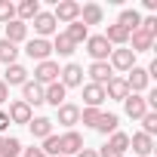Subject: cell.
<instances>
[{
  "mask_svg": "<svg viewBox=\"0 0 157 157\" xmlns=\"http://www.w3.org/2000/svg\"><path fill=\"white\" fill-rule=\"evenodd\" d=\"M80 148H86V145H83V136L77 129H68L65 136H59V154L62 157H74Z\"/></svg>",
  "mask_w": 157,
  "mask_h": 157,
  "instance_id": "obj_7",
  "label": "cell"
},
{
  "mask_svg": "<svg viewBox=\"0 0 157 157\" xmlns=\"http://www.w3.org/2000/svg\"><path fill=\"white\" fill-rule=\"evenodd\" d=\"M65 37H68L74 46H80V43H86V37H90V28H86L80 19H77V22H71V25L65 28Z\"/></svg>",
  "mask_w": 157,
  "mask_h": 157,
  "instance_id": "obj_25",
  "label": "cell"
},
{
  "mask_svg": "<svg viewBox=\"0 0 157 157\" xmlns=\"http://www.w3.org/2000/svg\"><path fill=\"white\" fill-rule=\"evenodd\" d=\"M31 25H34V34L37 37H43V40H49L52 34H59V22L52 19V13H37L34 19H31Z\"/></svg>",
  "mask_w": 157,
  "mask_h": 157,
  "instance_id": "obj_2",
  "label": "cell"
},
{
  "mask_svg": "<svg viewBox=\"0 0 157 157\" xmlns=\"http://www.w3.org/2000/svg\"><path fill=\"white\" fill-rule=\"evenodd\" d=\"M25 52H28V59H34V62H46V59L52 56V43L43 40V37H31V40H25Z\"/></svg>",
  "mask_w": 157,
  "mask_h": 157,
  "instance_id": "obj_9",
  "label": "cell"
},
{
  "mask_svg": "<svg viewBox=\"0 0 157 157\" xmlns=\"http://www.w3.org/2000/svg\"><path fill=\"white\" fill-rule=\"evenodd\" d=\"M123 111H126V117L129 120H142L151 108H148V102H145V96H136V93H129L126 99H123Z\"/></svg>",
  "mask_w": 157,
  "mask_h": 157,
  "instance_id": "obj_10",
  "label": "cell"
},
{
  "mask_svg": "<svg viewBox=\"0 0 157 157\" xmlns=\"http://www.w3.org/2000/svg\"><path fill=\"white\" fill-rule=\"evenodd\" d=\"M22 102H25L28 108H37V105H43V86H40V83H34V80L22 83Z\"/></svg>",
  "mask_w": 157,
  "mask_h": 157,
  "instance_id": "obj_16",
  "label": "cell"
},
{
  "mask_svg": "<svg viewBox=\"0 0 157 157\" xmlns=\"http://www.w3.org/2000/svg\"><path fill=\"white\" fill-rule=\"evenodd\" d=\"M102 37H105L111 46H126V43H129V31H126V28H120L117 22H114V25H108Z\"/></svg>",
  "mask_w": 157,
  "mask_h": 157,
  "instance_id": "obj_24",
  "label": "cell"
},
{
  "mask_svg": "<svg viewBox=\"0 0 157 157\" xmlns=\"http://www.w3.org/2000/svg\"><path fill=\"white\" fill-rule=\"evenodd\" d=\"M56 120L62 123V126H74L77 120H80V108H77V105H71V102H65V105H59L56 108Z\"/></svg>",
  "mask_w": 157,
  "mask_h": 157,
  "instance_id": "obj_17",
  "label": "cell"
},
{
  "mask_svg": "<svg viewBox=\"0 0 157 157\" xmlns=\"http://www.w3.org/2000/svg\"><path fill=\"white\" fill-rule=\"evenodd\" d=\"M86 74H90V83H96V86H105L111 77H114V71H111L108 62H93V65L86 68Z\"/></svg>",
  "mask_w": 157,
  "mask_h": 157,
  "instance_id": "obj_14",
  "label": "cell"
},
{
  "mask_svg": "<svg viewBox=\"0 0 157 157\" xmlns=\"http://www.w3.org/2000/svg\"><path fill=\"white\" fill-rule=\"evenodd\" d=\"M111 49H114V46H111L102 34H90V37H86V52H90L93 62H108Z\"/></svg>",
  "mask_w": 157,
  "mask_h": 157,
  "instance_id": "obj_3",
  "label": "cell"
},
{
  "mask_svg": "<svg viewBox=\"0 0 157 157\" xmlns=\"http://www.w3.org/2000/svg\"><path fill=\"white\" fill-rule=\"evenodd\" d=\"M3 102H10V86L0 80V105H3Z\"/></svg>",
  "mask_w": 157,
  "mask_h": 157,
  "instance_id": "obj_39",
  "label": "cell"
},
{
  "mask_svg": "<svg viewBox=\"0 0 157 157\" xmlns=\"http://www.w3.org/2000/svg\"><path fill=\"white\" fill-rule=\"evenodd\" d=\"M126 96H129V90H126V80H123V77H111V80L105 83V99L123 102Z\"/></svg>",
  "mask_w": 157,
  "mask_h": 157,
  "instance_id": "obj_21",
  "label": "cell"
},
{
  "mask_svg": "<svg viewBox=\"0 0 157 157\" xmlns=\"http://www.w3.org/2000/svg\"><path fill=\"white\" fill-rule=\"evenodd\" d=\"M117 25H120V28H126V31L132 34V31L142 25V16H139V10H123V13H120V19H117Z\"/></svg>",
  "mask_w": 157,
  "mask_h": 157,
  "instance_id": "obj_29",
  "label": "cell"
},
{
  "mask_svg": "<svg viewBox=\"0 0 157 157\" xmlns=\"http://www.w3.org/2000/svg\"><path fill=\"white\" fill-rule=\"evenodd\" d=\"M102 19H105V13H102V6L99 3H83L80 6V22L90 28V25H102Z\"/></svg>",
  "mask_w": 157,
  "mask_h": 157,
  "instance_id": "obj_23",
  "label": "cell"
},
{
  "mask_svg": "<svg viewBox=\"0 0 157 157\" xmlns=\"http://www.w3.org/2000/svg\"><path fill=\"white\" fill-rule=\"evenodd\" d=\"M28 129H31L34 139H46V136H52V120L49 117H31Z\"/></svg>",
  "mask_w": 157,
  "mask_h": 157,
  "instance_id": "obj_27",
  "label": "cell"
},
{
  "mask_svg": "<svg viewBox=\"0 0 157 157\" xmlns=\"http://www.w3.org/2000/svg\"><path fill=\"white\" fill-rule=\"evenodd\" d=\"M16 19V3L13 0H0V25H6Z\"/></svg>",
  "mask_w": 157,
  "mask_h": 157,
  "instance_id": "obj_33",
  "label": "cell"
},
{
  "mask_svg": "<svg viewBox=\"0 0 157 157\" xmlns=\"http://www.w3.org/2000/svg\"><path fill=\"white\" fill-rule=\"evenodd\" d=\"M52 19H56L59 25L77 22V19H80V3H77V0H59L56 10H52Z\"/></svg>",
  "mask_w": 157,
  "mask_h": 157,
  "instance_id": "obj_1",
  "label": "cell"
},
{
  "mask_svg": "<svg viewBox=\"0 0 157 157\" xmlns=\"http://www.w3.org/2000/svg\"><path fill=\"white\" fill-rule=\"evenodd\" d=\"M0 154H3V136H0Z\"/></svg>",
  "mask_w": 157,
  "mask_h": 157,
  "instance_id": "obj_41",
  "label": "cell"
},
{
  "mask_svg": "<svg viewBox=\"0 0 157 157\" xmlns=\"http://www.w3.org/2000/svg\"><path fill=\"white\" fill-rule=\"evenodd\" d=\"M19 59V46L10 40H0V65H13Z\"/></svg>",
  "mask_w": 157,
  "mask_h": 157,
  "instance_id": "obj_31",
  "label": "cell"
},
{
  "mask_svg": "<svg viewBox=\"0 0 157 157\" xmlns=\"http://www.w3.org/2000/svg\"><path fill=\"white\" fill-rule=\"evenodd\" d=\"M3 28H6V31H3V40H10V43H16V46L28 40V25H25V22L13 19V22H6Z\"/></svg>",
  "mask_w": 157,
  "mask_h": 157,
  "instance_id": "obj_15",
  "label": "cell"
},
{
  "mask_svg": "<svg viewBox=\"0 0 157 157\" xmlns=\"http://www.w3.org/2000/svg\"><path fill=\"white\" fill-rule=\"evenodd\" d=\"M6 117H10V123H22V126H28L31 117H34V111H31L22 99H13L10 108H6Z\"/></svg>",
  "mask_w": 157,
  "mask_h": 157,
  "instance_id": "obj_11",
  "label": "cell"
},
{
  "mask_svg": "<svg viewBox=\"0 0 157 157\" xmlns=\"http://www.w3.org/2000/svg\"><path fill=\"white\" fill-rule=\"evenodd\" d=\"M105 148H111V151H117V154H123V157H126V151H129V136L117 129V132H111V136H108Z\"/></svg>",
  "mask_w": 157,
  "mask_h": 157,
  "instance_id": "obj_28",
  "label": "cell"
},
{
  "mask_svg": "<svg viewBox=\"0 0 157 157\" xmlns=\"http://www.w3.org/2000/svg\"><path fill=\"white\" fill-rule=\"evenodd\" d=\"M0 157H22V142L16 136H3V154Z\"/></svg>",
  "mask_w": 157,
  "mask_h": 157,
  "instance_id": "obj_32",
  "label": "cell"
},
{
  "mask_svg": "<svg viewBox=\"0 0 157 157\" xmlns=\"http://www.w3.org/2000/svg\"><path fill=\"white\" fill-rule=\"evenodd\" d=\"M102 102H105V86L83 83V108H102Z\"/></svg>",
  "mask_w": 157,
  "mask_h": 157,
  "instance_id": "obj_19",
  "label": "cell"
},
{
  "mask_svg": "<svg viewBox=\"0 0 157 157\" xmlns=\"http://www.w3.org/2000/svg\"><path fill=\"white\" fill-rule=\"evenodd\" d=\"M129 49H132V52H148V49H154V37H151L148 31L136 28V31L129 34Z\"/></svg>",
  "mask_w": 157,
  "mask_h": 157,
  "instance_id": "obj_18",
  "label": "cell"
},
{
  "mask_svg": "<svg viewBox=\"0 0 157 157\" xmlns=\"http://www.w3.org/2000/svg\"><path fill=\"white\" fill-rule=\"evenodd\" d=\"M74 157H99V151H96V148H80Z\"/></svg>",
  "mask_w": 157,
  "mask_h": 157,
  "instance_id": "obj_37",
  "label": "cell"
},
{
  "mask_svg": "<svg viewBox=\"0 0 157 157\" xmlns=\"http://www.w3.org/2000/svg\"><path fill=\"white\" fill-rule=\"evenodd\" d=\"M123 80H126V90H129V93L142 96V93L148 90V83H151V77H148V71H145V68H139V65H136V68H129V71H126Z\"/></svg>",
  "mask_w": 157,
  "mask_h": 157,
  "instance_id": "obj_6",
  "label": "cell"
},
{
  "mask_svg": "<svg viewBox=\"0 0 157 157\" xmlns=\"http://www.w3.org/2000/svg\"><path fill=\"white\" fill-rule=\"evenodd\" d=\"M99 114H102V108H80V120H77V123H83V126H96Z\"/></svg>",
  "mask_w": 157,
  "mask_h": 157,
  "instance_id": "obj_34",
  "label": "cell"
},
{
  "mask_svg": "<svg viewBox=\"0 0 157 157\" xmlns=\"http://www.w3.org/2000/svg\"><path fill=\"white\" fill-rule=\"evenodd\" d=\"M117 126H120V117H117V114H111V111H102L93 129H96V132H102V136L108 139L111 132H117Z\"/></svg>",
  "mask_w": 157,
  "mask_h": 157,
  "instance_id": "obj_20",
  "label": "cell"
},
{
  "mask_svg": "<svg viewBox=\"0 0 157 157\" xmlns=\"http://www.w3.org/2000/svg\"><path fill=\"white\" fill-rule=\"evenodd\" d=\"M108 65H111V71H129V68H136V52L129 46H117V49H111Z\"/></svg>",
  "mask_w": 157,
  "mask_h": 157,
  "instance_id": "obj_4",
  "label": "cell"
},
{
  "mask_svg": "<svg viewBox=\"0 0 157 157\" xmlns=\"http://www.w3.org/2000/svg\"><path fill=\"white\" fill-rule=\"evenodd\" d=\"M99 157H123V154H117V151H111V148H105V145H102V151H99Z\"/></svg>",
  "mask_w": 157,
  "mask_h": 157,
  "instance_id": "obj_40",
  "label": "cell"
},
{
  "mask_svg": "<svg viewBox=\"0 0 157 157\" xmlns=\"http://www.w3.org/2000/svg\"><path fill=\"white\" fill-rule=\"evenodd\" d=\"M37 13H40V0H22V3H16V19L25 22V25H28Z\"/></svg>",
  "mask_w": 157,
  "mask_h": 157,
  "instance_id": "obj_26",
  "label": "cell"
},
{
  "mask_svg": "<svg viewBox=\"0 0 157 157\" xmlns=\"http://www.w3.org/2000/svg\"><path fill=\"white\" fill-rule=\"evenodd\" d=\"M10 129V117H6V111H0V136H3Z\"/></svg>",
  "mask_w": 157,
  "mask_h": 157,
  "instance_id": "obj_38",
  "label": "cell"
},
{
  "mask_svg": "<svg viewBox=\"0 0 157 157\" xmlns=\"http://www.w3.org/2000/svg\"><path fill=\"white\" fill-rule=\"evenodd\" d=\"M65 96H68V90L56 80V83H49V86H43V102L46 105H52V108H59V105H65Z\"/></svg>",
  "mask_w": 157,
  "mask_h": 157,
  "instance_id": "obj_22",
  "label": "cell"
},
{
  "mask_svg": "<svg viewBox=\"0 0 157 157\" xmlns=\"http://www.w3.org/2000/svg\"><path fill=\"white\" fill-rule=\"evenodd\" d=\"M22 157H46L40 148H22Z\"/></svg>",
  "mask_w": 157,
  "mask_h": 157,
  "instance_id": "obj_36",
  "label": "cell"
},
{
  "mask_svg": "<svg viewBox=\"0 0 157 157\" xmlns=\"http://www.w3.org/2000/svg\"><path fill=\"white\" fill-rule=\"evenodd\" d=\"M56 157H62V154H56Z\"/></svg>",
  "mask_w": 157,
  "mask_h": 157,
  "instance_id": "obj_42",
  "label": "cell"
},
{
  "mask_svg": "<svg viewBox=\"0 0 157 157\" xmlns=\"http://www.w3.org/2000/svg\"><path fill=\"white\" fill-rule=\"evenodd\" d=\"M56 80H59V62L46 59V62H37V65H34V83L49 86V83H56Z\"/></svg>",
  "mask_w": 157,
  "mask_h": 157,
  "instance_id": "obj_5",
  "label": "cell"
},
{
  "mask_svg": "<svg viewBox=\"0 0 157 157\" xmlns=\"http://www.w3.org/2000/svg\"><path fill=\"white\" fill-rule=\"evenodd\" d=\"M49 43H52V52H59V56H71V52L77 49V46H74V43L65 37V31H59V34H56Z\"/></svg>",
  "mask_w": 157,
  "mask_h": 157,
  "instance_id": "obj_30",
  "label": "cell"
},
{
  "mask_svg": "<svg viewBox=\"0 0 157 157\" xmlns=\"http://www.w3.org/2000/svg\"><path fill=\"white\" fill-rule=\"evenodd\" d=\"M129 148H132V157H151L154 154V139L145 136V132H136V136H129Z\"/></svg>",
  "mask_w": 157,
  "mask_h": 157,
  "instance_id": "obj_12",
  "label": "cell"
},
{
  "mask_svg": "<svg viewBox=\"0 0 157 157\" xmlns=\"http://www.w3.org/2000/svg\"><path fill=\"white\" fill-rule=\"evenodd\" d=\"M28 74H31V71H28L25 65L13 62V65H6V74H3V83H6V86H22V83H28V80H31Z\"/></svg>",
  "mask_w": 157,
  "mask_h": 157,
  "instance_id": "obj_13",
  "label": "cell"
},
{
  "mask_svg": "<svg viewBox=\"0 0 157 157\" xmlns=\"http://www.w3.org/2000/svg\"><path fill=\"white\" fill-rule=\"evenodd\" d=\"M142 132L154 139V132H157V111H148V114L142 117Z\"/></svg>",
  "mask_w": 157,
  "mask_h": 157,
  "instance_id": "obj_35",
  "label": "cell"
},
{
  "mask_svg": "<svg viewBox=\"0 0 157 157\" xmlns=\"http://www.w3.org/2000/svg\"><path fill=\"white\" fill-rule=\"evenodd\" d=\"M59 83H62L65 90H71V86H83V68L77 65V62H68L65 68H59Z\"/></svg>",
  "mask_w": 157,
  "mask_h": 157,
  "instance_id": "obj_8",
  "label": "cell"
}]
</instances>
